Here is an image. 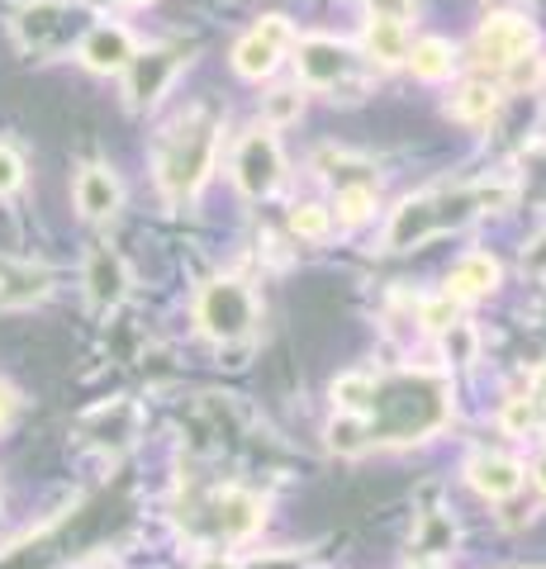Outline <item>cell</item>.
<instances>
[{
	"label": "cell",
	"mask_w": 546,
	"mask_h": 569,
	"mask_svg": "<svg viewBox=\"0 0 546 569\" xmlns=\"http://www.w3.org/2000/svg\"><path fill=\"white\" fill-rule=\"evenodd\" d=\"M332 209H338V223H361V219H371V209H376V190L371 186H343Z\"/></svg>",
	"instance_id": "44dd1931"
},
{
	"label": "cell",
	"mask_w": 546,
	"mask_h": 569,
	"mask_svg": "<svg viewBox=\"0 0 546 569\" xmlns=\"http://www.w3.org/2000/svg\"><path fill=\"white\" fill-rule=\"evenodd\" d=\"M376 395V376H366V370H351V376H338L332 380V403H338V413H366V403Z\"/></svg>",
	"instance_id": "ac0fdd59"
},
{
	"label": "cell",
	"mask_w": 546,
	"mask_h": 569,
	"mask_svg": "<svg viewBox=\"0 0 546 569\" xmlns=\"http://www.w3.org/2000/svg\"><path fill=\"white\" fill-rule=\"evenodd\" d=\"M261 119H267L271 129H280V123L299 119V91H271L267 104H261Z\"/></svg>",
	"instance_id": "cb8c5ba5"
},
{
	"label": "cell",
	"mask_w": 546,
	"mask_h": 569,
	"mask_svg": "<svg viewBox=\"0 0 546 569\" xmlns=\"http://www.w3.org/2000/svg\"><path fill=\"white\" fill-rule=\"evenodd\" d=\"M242 569H305L299 556H261V560H248Z\"/></svg>",
	"instance_id": "1f68e13d"
},
{
	"label": "cell",
	"mask_w": 546,
	"mask_h": 569,
	"mask_svg": "<svg viewBox=\"0 0 546 569\" xmlns=\"http://www.w3.org/2000/svg\"><path fill=\"white\" fill-rule=\"evenodd\" d=\"M215 148L219 138L205 114H181L162 133V142H157V181L171 200H190L205 186V176L215 171Z\"/></svg>",
	"instance_id": "7a4b0ae2"
},
{
	"label": "cell",
	"mask_w": 546,
	"mask_h": 569,
	"mask_svg": "<svg viewBox=\"0 0 546 569\" xmlns=\"http://www.w3.org/2000/svg\"><path fill=\"white\" fill-rule=\"evenodd\" d=\"M475 52L495 67H508L523 52H533V24L518 20V14H495V20H485V29L475 33Z\"/></svg>",
	"instance_id": "52a82bcc"
},
{
	"label": "cell",
	"mask_w": 546,
	"mask_h": 569,
	"mask_svg": "<svg viewBox=\"0 0 546 569\" xmlns=\"http://www.w3.org/2000/svg\"><path fill=\"white\" fill-rule=\"evenodd\" d=\"M234 181L238 190L248 194V200H261V194H271L280 186V148L271 133H248L238 142V157H234Z\"/></svg>",
	"instance_id": "277c9868"
},
{
	"label": "cell",
	"mask_w": 546,
	"mask_h": 569,
	"mask_svg": "<svg viewBox=\"0 0 546 569\" xmlns=\"http://www.w3.org/2000/svg\"><path fill=\"white\" fill-rule=\"evenodd\" d=\"M537 71H542V62L533 58V52H523V58L508 62V81H514V86H527V81H537Z\"/></svg>",
	"instance_id": "4dcf8cb0"
},
{
	"label": "cell",
	"mask_w": 546,
	"mask_h": 569,
	"mask_svg": "<svg viewBox=\"0 0 546 569\" xmlns=\"http://www.w3.org/2000/svg\"><path fill=\"white\" fill-rule=\"evenodd\" d=\"M371 20H390V24H404L414 14V0H366Z\"/></svg>",
	"instance_id": "f1b7e54d"
},
{
	"label": "cell",
	"mask_w": 546,
	"mask_h": 569,
	"mask_svg": "<svg viewBox=\"0 0 546 569\" xmlns=\"http://www.w3.org/2000/svg\"><path fill=\"white\" fill-rule=\"evenodd\" d=\"M196 318L215 342H242L257 328V299L242 280H209L196 299Z\"/></svg>",
	"instance_id": "3957f363"
},
{
	"label": "cell",
	"mask_w": 546,
	"mask_h": 569,
	"mask_svg": "<svg viewBox=\"0 0 546 569\" xmlns=\"http://www.w3.org/2000/svg\"><path fill=\"white\" fill-rule=\"evenodd\" d=\"M328 228H332V213L324 204H295L290 209V233L295 238L319 242V238H328Z\"/></svg>",
	"instance_id": "7402d4cb"
},
{
	"label": "cell",
	"mask_w": 546,
	"mask_h": 569,
	"mask_svg": "<svg viewBox=\"0 0 546 569\" xmlns=\"http://www.w3.org/2000/svg\"><path fill=\"white\" fill-rule=\"evenodd\" d=\"M119 181H115V171H105V167H86L77 176V209L86 213V219H110V213L119 209Z\"/></svg>",
	"instance_id": "4fadbf2b"
},
{
	"label": "cell",
	"mask_w": 546,
	"mask_h": 569,
	"mask_svg": "<svg viewBox=\"0 0 546 569\" xmlns=\"http://www.w3.org/2000/svg\"><path fill=\"white\" fill-rule=\"evenodd\" d=\"M328 441H332V451H347V456H357L366 447V427L357 413H343L338 422L328 427Z\"/></svg>",
	"instance_id": "603a6c76"
},
{
	"label": "cell",
	"mask_w": 546,
	"mask_h": 569,
	"mask_svg": "<svg viewBox=\"0 0 546 569\" xmlns=\"http://www.w3.org/2000/svg\"><path fill=\"white\" fill-rule=\"evenodd\" d=\"M447 228V209L437 194H418V200H404L395 209V223H390V247H418V242H428L433 233H443Z\"/></svg>",
	"instance_id": "ba28073f"
},
{
	"label": "cell",
	"mask_w": 546,
	"mask_h": 569,
	"mask_svg": "<svg viewBox=\"0 0 546 569\" xmlns=\"http://www.w3.org/2000/svg\"><path fill=\"white\" fill-rule=\"evenodd\" d=\"M366 52H371L376 62L395 67L409 58V39H404V24H390V20H371V29H366Z\"/></svg>",
	"instance_id": "e0dca14e"
},
{
	"label": "cell",
	"mask_w": 546,
	"mask_h": 569,
	"mask_svg": "<svg viewBox=\"0 0 546 569\" xmlns=\"http://www.w3.org/2000/svg\"><path fill=\"white\" fill-rule=\"evenodd\" d=\"M537 485H542V493H546V456L537 460Z\"/></svg>",
	"instance_id": "8d00e7d4"
},
{
	"label": "cell",
	"mask_w": 546,
	"mask_h": 569,
	"mask_svg": "<svg viewBox=\"0 0 546 569\" xmlns=\"http://www.w3.org/2000/svg\"><path fill=\"white\" fill-rule=\"evenodd\" d=\"M48 295V276L33 271V266H20L6 284H0V305H29V299H43Z\"/></svg>",
	"instance_id": "ffe728a7"
},
{
	"label": "cell",
	"mask_w": 546,
	"mask_h": 569,
	"mask_svg": "<svg viewBox=\"0 0 546 569\" xmlns=\"http://www.w3.org/2000/svg\"><path fill=\"white\" fill-rule=\"evenodd\" d=\"M10 408H14V395H10V389H0V427H6V418H10Z\"/></svg>",
	"instance_id": "d590c367"
},
{
	"label": "cell",
	"mask_w": 546,
	"mask_h": 569,
	"mask_svg": "<svg viewBox=\"0 0 546 569\" xmlns=\"http://www.w3.org/2000/svg\"><path fill=\"white\" fill-rule=\"evenodd\" d=\"M499 284V261L495 257H485V252H470L451 266V276H447V295L451 299H480L489 295Z\"/></svg>",
	"instance_id": "7c38bea8"
},
{
	"label": "cell",
	"mask_w": 546,
	"mask_h": 569,
	"mask_svg": "<svg viewBox=\"0 0 546 569\" xmlns=\"http://www.w3.org/2000/svg\"><path fill=\"white\" fill-rule=\"evenodd\" d=\"M527 266H533V271H546V238L537 242V252H527Z\"/></svg>",
	"instance_id": "e575fe53"
},
{
	"label": "cell",
	"mask_w": 546,
	"mask_h": 569,
	"mask_svg": "<svg viewBox=\"0 0 546 569\" xmlns=\"http://www.w3.org/2000/svg\"><path fill=\"white\" fill-rule=\"evenodd\" d=\"M86 295H91L96 309H115L119 299L129 295V266L110 247H96L91 261H86Z\"/></svg>",
	"instance_id": "9c48e42d"
},
{
	"label": "cell",
	"mask_w": 546,
	"mask_h": 569,
	"mask_svg": "<svg viewBox=\"0 0 546 569\" xmlns=\"http://www.w3.org/2000/svg\"><path fill=\"white\" fill-rule=\"evenodd\" d=\"M495 110H499V91L489 81H466L461 91L451 96V114L461 123H485Z\"/></svg>",
	"instance_id": "9a60e30c"
},
{
	"label": "cell",
	"mask_w": 546,
	"mask_h": 569,
	"mask_svg": "<svg viewBox=\"0 0 546 569\" xmlns=\"http://www.w3.org/2000/svg\"><path fill=\"white\" fill-rule=\"evenodd\" d=\"M466 479H470L475 493L508 498V493H518V485H523V466L518 460H508V456H475L466 466Z\"/></svg>",
	"instance_id": "8fae6325"
},
{
	"label": "cell",
	"mask_w": 546,
	"mask_h": 569,
	"mask_svg": "<svg viewBox=\"0 0 546 569\" xmlns=\"http://www.w3.org/2000/svg\"><path fill=\"white\" fill-rule=\"evenodd\" d=\"M276 62H280V48H276V43H267V39H261L257 29H252L248 39H242V43L234 48V67L242 71V77H252V81L271 77V71H276Z\"/></svg>",
	"instance_id": "2e32d148"
},
{
	"label": "cell",
	"mask_w": 546,
	"mask_h": 569,
	"mask_svg": "<svg viewBox=\"0 0 546 569\" xmlns=\"http://www.w3.org/2000/svg\"><path fill=\"white\" fill-rule=\"evenodd\" d=\"M409 569H437V565H433V560H418V565H409Z\"/></svg>",
	"instance_id": "74e56055"
},
{
	"label": "cell",
	"mask_w": 546,
	"mask_h": 569,
	"mask_svg": "<svg viewBox=\"0 0 546 569\" xmlns=\"http://www.w3.org/2000/svg\"><path fill=\"white\" fill-rule=\"evenodd\" d=\"M295 62H299V77H305L309 86H338V81H347L351 71H357L351 48L338 43V39H305Z\"/></svg>",
	"instance_id": "8992f818"
},
{
	"label": "cell",
	"mask_w": 546,
	"mask_h": 569,
	"mask_svg": "<svg viewBox=\"0 0 546 569\" xmlns=\"http://www.w3.org/2000/svg\"><path fill=\"white\" fill-rule=\"evenodd\" d=\"M91 10H125V6H148V0H81Z\"/></svg>",
	"instance_id": "d6a6232c"
},
{
	"label": "cell",
	"mask_w": 546,
	"mask_h": 569,
	"mask_svg": "<svg viewBox=\"0 0 546 569\" xmlns=\"http://www.w3.org/2000/svg\"><path fill=\"white\" fill-rule=\"evenodd\" d=\"M380 403V422H361L366 441H409L447 418V385L433 376H399V380H376V395L366 408Z\"/></svg>",
	"instance_id": "6da1fadb"
},
{
	"label": "cell",
	"mask_w": 546,
	"mask_h": 569,
	"mask_svg": "<svg viewBox=\"0 0 546 569\" xmlns=\"http://www.w3.org/2000/svg\"><path fill=\"white\" fill-rule=\"evenodd\" d=\"M456 305H461V299H451V295H443V299H428V305H423V328L447 332V328L456 323Z\"/></svg>",
	"instance_id": "d4e9b609"
},
{
	"label": "cell",
	"mask_w": 546,
	"mask_h": 569,
	"mask_svg": "<svg viewBox=\"0 0 546 569\" xmlns=\"http://www.w3.org/2000/svg\"><path fill=\"white\" fill-rule=\"evenodd\" d=\"M451 537H456V531H451V522H443V518H428V522H423L418 550H437V541H447V546H451Z\"/></svg>",
	"instance_id": "f546056e"
},
{
	"label": "cell",
	"mask_w": 546,
	"mask_h": 569,
	"mask_svg": "<svg viewBox=\"0 0 546 569\" xmlns=\"http://www.w3.org/2000/svg\"><path fill=\"white\" fill-rule=\"evenodd\" d=\"M20 186H24V162L6 148V142H0V194L20 190Z\"/></svg>",
	"instance_id": "83f0119b"
},
{
	"label": "cell",
	"mask_w": 546,
	"mask_h": 569,
	"mask_svg": "<svg viewBox=\"0 0 546 569\" xmlns=\"http://www.w3.org/2000/svg\"><path fill=\"white\" fill-rule=\"evenodd\" d=\"M527 399H533L537 408H546V366H542L537 376H533V395H527Z\"/></svg>",
	"instance_id": "836d02e7"
},
{
	"label": "cell",
	"mask_w": 546,
	"mask_h": 569,
	"mask_svg": "<svg viewBox=\"0 0 546 569\" xmlns=\"http://www.w3.org/2000/svg\"><path fill=\"white\" fill-rule=\"evenodd\" d=\"M176 71H181V58H176L171 48H148V52H133L129 67H125V96L133 110H148L167 96V86L176 81Z\"/></svg>",
	"instance_id": "5b68a950"
},
{
	"label": "cell",
	"mask_w": 546,
	"mask_h": 569,
	"mask_svg": "<svg viewBox=\"0 0 546 569\" xmlns=\"http://www.w3.org/2000/svg\"><path fill=\"white\" fill-rule=\"evenodd\" d=\"M58 14H62V6H33V10H24L20 14V39L33 43V48H58V39H52Z\"/></svg>",
	"instance_id": "d6986e66"
},
{
	"label": "cell",
	"mask_w": 546,
	"mask_h": 569,
	"mask_svg": "<svg viewBox=\"0 0 546 569\" xmlns=\"http://www.w3.org/2000/svg\"><path fill=\"white\" fill-rule=\"evenodd\" d=\"M537 413H542V408L533 399H508L504 403V427H508V432H527V427L537 422Z\"/></svg>",
	"instance_id": "484cf974"
},
{
	"label": "cell",
	"mask_w": 546,
	"mask_h": 569,
	"mask_svg": "<svg viewBox=\"0 0 546 569\" xmlns=\"http://www.w3.org/2000/svg\"><path fill=\"white\" fill-rule=\"evenodd\" d=\"M404 62L414 67L418 81H443V77H451V67H456V48L447 39H423V43L409 48V58Z\"/></svg>",
	"instance_id": "5bb4252c"
},
{
	"label": "cell",
	"mask_w": 546,
	"mask_h": 569,
	"mask_svg": "<svg viewBox=\"0 0 546 569\" xmlns=\"http://www.w3.org/2000/svg\"><path fill=\"white\" fill-rule=\"evenodd\" d=\"M447 356L451 361H475V328L470 323H451L447 328Z\"/></svg>",
	"instance_id": "4316f807"
},
{
	"label": "cell",
	"mask_w": 546,
	"mask_h": 569,
	"mask_svg": "<svg viewBox=\"0 0 546 569\" xmlns=\"http://www.w3.org/2000/svg\"><path fill=\"white\" fill-rule=\"evenodd\" d=\"M133 58V39L125 24H96L81 39V62L91 71H125Z\"/></svg>",
	"instance_id": "30bf717a"
}]
</instances>
